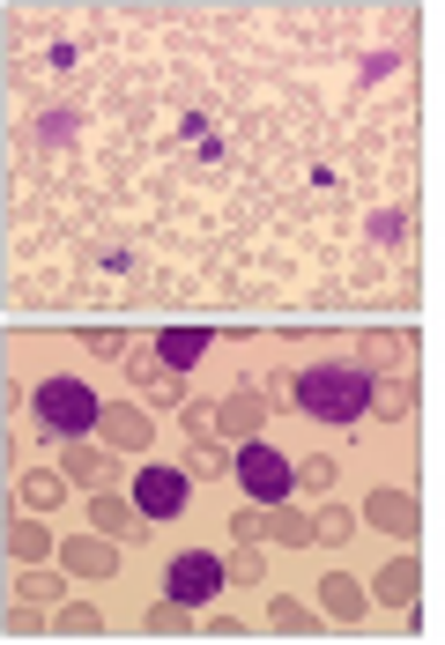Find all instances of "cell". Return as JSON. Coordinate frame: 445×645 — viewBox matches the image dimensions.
I'll return each instance as SVG.
<instances>
[{"label": "cell", "instance_id": "18", "mask_svg": "<svg viewBox=\"0 0 445 645\" xmlns=\"http://www.w3.org/2000/svg\"><path fill=\"white\" fill-rule=\"evenodd\" d=\"M52 631H68V638H97V631H104V616L74 601V608H60V623H52Z\"/></svg>", "mask_w": 445, "mask_h": 645}, {"label": "cell", "instance_id": "4", "mask_svg": "<svg viewBox=\"0 0 445 645\" xmlns=\"http://www.w3.org/2000/svg\"><path fill=\"white\" fill-rule=\"evenodd\" d=\"M238 482L252 490V504H282V490L297 482V468L275 446H246V452H238Z\"/></svg>", "mask_w": 445, "mask_h": 645}, {"label": "cell", "instance_id": "17", "mask_svg": "<svg viewBox=\"0 0 445 645\" xmlns=\"http://www.w3.org/2000/svg\"><path fill=\"white\" fill-rule=\"evenodd\" d=\"M8 549H15V556H23V564H38V556H45V527H38V520H15V534H8Z\"/></svg>", "mask_w": 445, "mask_h": 645}, {"label": "cell", "instance_id": "26", "mask_svg": "<svg viewBox=\"0 0 445 645\" xmlns=\"http://www.w3.org/2000/svg\"><path fill=\"white\" fill-rule=\"evenodd\" d=\"M82 342L97 348V356H126V342H120V334H112V326H82Z\"/></svg>", "mask_w": 445, "mask_h": 645}, {"label": "cell", "instance_id": "7", "mask_svg": "<svg viewBox=\"0 0 445 645\" xmlns=\"http://www.w3.org/2000/svg\"><path fill=\"white\" fill-rule=\"evenodd\" d=\"M364 520L371 527H394L401 542H408V534H416V497H408V490H371L364 497Z\"/></svg>", "mask_w": 445, "mask_h": 645}, {"label": "cell", "instance_id": "9", "mask_svg": "<svg viewBox=\"0 0 445 645\" xmlns=\"http://www.w3.org/2000/svg\"><path fill=\"white\" fill-rule=\"evenodd\" d=\"M156 356H164L172 372L200 364V356H208V326H164V342H156Z\"/></svg>", "mask_w": 445, "mask_h": 645}, {"label": "cell", "instance_id": "25", "mask_svg": "<svg viewBox=\"0 0 445 645\" xmlns=\"http://www.w3.org/2000/svg\"><path fill=\"white\" fill-rule=\"evenodd\" d=\"M312 527H320V542H349V527H356V520H349V512H334V504H327V512H320V520H312Z\"/></svg>", "mask_w": 445, "mask_h": 645}, {"label": "cell", "instance_id": "20", "mask_svg": "<svg viewBox=\"0 0 445 645\" xmlns=\"http://www.w3.org/2000/svg\"><path fill=\"white\" fill-rule=\"evenodd\" d=\"M297 482H304L312 497H327V490H334V460H327V452H312V460L297 468Z\"/></svg>", "mask_w": 445, "mask_h": 645}, {"label": "cell", "instance_id": "19", "mask_svg": "<svg viewBox=\"0 0 445 645\" xmlns=\"http://www.w3.org/2000/svg\"><path fill=\"white\" fill-rule=\"evenodd\" d=\"M268 623H275V631H320L304 601H268Z\"/></svg>", "mask_w": 445, "mask_h": 645}, {"label": "cell", "instance_id": "24", "mask_svg": "<svg viewBox=\"0 0 445 645\" xmlns=\"http://www.w3.org/2000/svg\"><path fill=\"white\" fill-rule=\"evenodd\" d=\"M216 430H222V416H208V408H186V438H194V446H208Z\"/></svg>", "mask_w": 445, "mask_h": 645}, {"label": "cell", "instance_id": "8", "mask_svg": "<svg viewBox=\"0 0 445 645\" xmlns=\"http://www.w3.org/2000/svg\"><path fill=\"white\" fill-rule=\"evenodd\" d=\"M60 564L82 571V579H104V571H120V556H112V542H90V534H74V542H60Z\"/></svg>", "mask_w": 445, "mask_h": 645}, {"label": "cell", "instance_id": "5", "mask_svg": "<svg viewBox=\"0 0 445 645\" xmlns=\"http://www.w3.org/2000/svg\"><path fill=\"white\" fill-rule=\"evenodd\" d=\"M186 490H194V475H186V468H142L134 504H142L148 520H178V512H186Z\"/></svg>", "mask_w": 445, "mask_h": 645}, {"label": "cell", "instance_id": "23", "mask_svg": "<svg viewBox=\"0 0 445 645\" xmlns=\"http://www.w3.org/2000/svg\"><path fill=\"white\" fill-rule=\"evenodd\" d=\"M148 631H164V638H172V631H186V601H164V608H148Z\"/></svg>", "mask_w": 445, "mask_h": 645}, {"label": "cell", "instance_id": "13", "mask_svg": "<svg viewBox=\"0 0 445 645\" xmlns=\"http://www.w3.org/2000/svg\"><path fill=\"white\" fill-rule=\"evenodd\" d=\"M327 616L356 623V616H364V586H356V579H327Z\"/></svg>", "mask_w": 445, "mask_h": 645}, {"label": "cell", "instance_id": "3", "mask_svg": "<svg viewBox=\"0 0 445 645\" xmlns=\"http://www.w3.org/2000/svg\"><path fill=\"white\" fill-rule=\"evenodd\" d=\"M222 579H230V564H222V556H208V549L172 556V601H186V608H208Z\"/></svg>", "mask_w": 445, "mask_h": 645}, {"label": "cell", "instance_id": "2", "mask_svg": "<svg viewBox=\"0 0 445 645\" xmlns=\"http://www.w3.org/2000/svg\"><path fill=\"white\" fill-rule=\"evenodd\" d=\"M97 416L104 408H97V394H90L82 378H45V386H38V423H45L52 438H82Z\"/></svg>", "mask_w": 445, "mask_h": 645}, {"label": "cell", "instance_id": "10", "mask_svg": "<svg viewBox=\"0 0 445 645\" xmlns=\"http://www.w3.org/2000/svg\"><path fill=\"white\" fill-rule=\"evenodd\" d=\"M97 430L112 438V446H156V430H148V416H142V408H104V416H97Z\"/></svg>", "mask_w": 445, "mask_h": 645}, {"label": "cell", "instance_id": "1", "mask_svg": "<svg viewBox=\"0 0 445 645\" xmlns=\"http://www.w3.org/2000/svg\"><path fill=\"white\" fill-rule=\"evenodd\" d=\"M379 400V386H371V372H356V364H320V372L297 378V408L320 423H356Z\"/></svg>", "mask_w": 445, "mask_h": 645}, {"label": "cell", "instance_id": "11", "mask_svg": "<svg viewBox=\"0 0 445 645\" xmlns=\"http://www.w3.org/2000/svg\"><path fill=\"white\" fill-rule=\"evenodd\" d=\"M379 601L386 608H416V556H401V564L379 571Z\"/></svg>", "mask_w": 445, "mask_h": 645}, {"label": "cell", "instance_id": "21", "mask_svg": "<svg viewBox=\"0 0 445 645\" xmlns=\"http://www.w3.org/2000/svg\"><path fill=\"white\" fill-rule=\"evenodd\" d=\"M222 468H230V460H222L216 446H194V452H186V475H194V482H216Z\"/></svg>", "mask_w": 445, "mask_h": 645}, {"label": "cell", "instance_id": "16", "mask_svg": "<svg viewBox=\"0 0 445 645\" xmlns=\"http://www.w3.org/2000/svg\"><path fill=\"white\" fill-rule=\"evenodd\" d=\"M68 475H74V482H90V490H104V482H112V468H104L90 446H68Z\"/></svg>", "mask_w": 445, "mask_h": 645}, {"label": "cell", "instance_id": "22", "mask_svg": "<svg viewBox=\"0 0 445 645\" xmlns=\"http://www.w3.org/2000/svg\"><path fill=\"white\" fill-rule=\"evenodd\" d=\"M60 497V475H23V504L38 512V504H52Z\"/></svg>", "mask_w": 445, "mask_h": 645}, {"label": "cell", "instance_id": "6", "mask_svg": "<svg viewBox=\"0 0 445 645\" xmlns=\"http://www.w3.org/2000/svg\"><path fill=\"white\" fill-rule=\"evenodd\" d=\"M126 372H134V386H142L148 400H164V408L186 394V386L172 378V364H164V356H148V348H126Z\"/></svg>", "mask_w": 445, "mask_h": 645}, {"label": "cell", "instance_id": "15", "mask_svg": "<svg viewBox=\"0 0 445 645\" xmlns=\"http://www.w3.org/2000/svg\"><path fill=\"white\" fill-rule=\"evenodd\" d=\"M97 527H104V534H134V527H148V512H142V504H120V497H104V504H97Z\"/></svg>", "mask_w": 445, "mask_h": 645}, {"label": "cell", "instance_id": "12", "mask_svg": "<svg viewBox=\"0 0 445 645\" xmlns=\"http://www.w3.org/2000/svg\"><path fill=\"white\" fill-rule=\"evenodd\" d=\"M260 416H268V400H260V394H230V400H222V430H238V438H252Z\"/></svg>", "mask_w": 445, "mask_h": 645}, {"label": "cell", "instance_id": "14", "mask_svg": "<svg viewBox=\"0 0 445 645\" xmlns=\"http://www.w3.org/2000/svg\"><path fill=\"white\" fill-rule=\"evenodd\" d=\"M268 534H275V542H320V527H312V520H304V512H282V504H275V512H268Z\"/></svg>", "mask_w": 445, "mask_h": 645}]
</instances>
